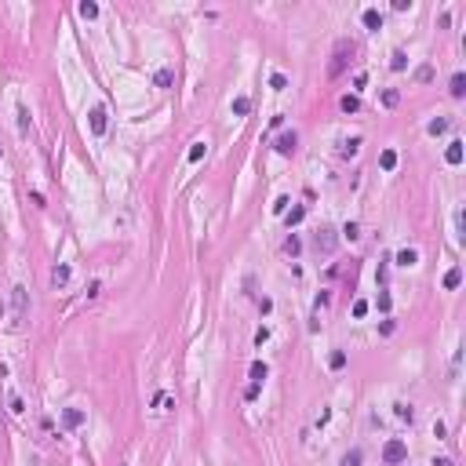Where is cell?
Returning a JSON list of instances; mask_svg holds the SVG:
<instances>
[{"label":"cell","mask_w":466,"mask_h":466,"mask_svg":"<svg viewBox=\"0 0 466 466\" xmlns=\"http://www.w3.org/2000/svg\"><path fill=\"white\" fill-rule=\"evenodd\" d=\"M284 251H288V255H299V237H295V233L284 240Z\"/></svg>","instance_id":"32"},{"label":"cell","mask_w":466,"mask_h":466,"mask_svg":"<svg viewBox=\"0 0 466 466\" xmlns=\"http://www.w3.org/2000/svg\"><path fill=\"white\" fill-rule=\"evenodd\" d=\"M397 102H400V91H397V88H386V91H383V106H386V109H394Z\"/></svg>","instance_id":"22"},{"label":"cell","mask_w":466,"mask_h":466,"mask_svg":"<svg viewBox=\"0 0 466 466\" xmlns=\"http://www.w3.org/2000/svg\"><path fill=\"white\" fill-rule=\"evenodd\" d=\"M361 18H365V30H371V33H375V30H383V15H379L375 7H368V11L361 15Z\"/></svg>","instance_id":"10"},{"label":"cell","mask_w":466,"mask_h":466,"mask_svg":"<svg viewBox=\"0 0 466 466\" xmlns=\"http://www.w3.org/2000/svg\"><path fill=\"white\" fill-rule=\"evenodd\" d=\"M77 11H80V18H95V15H99V4H91V0H84V4L77 7Z\"/></svg>","instance_id":"23"},{"label":"cell","mask_w":466,"mask_h":466,"mask_svg":"<svg viewBox=\"0 0 466 466\" xmlns=\"http://www.w3.org/2000/svg\"><path fill=\"white\" fill-rule=\"evenodd\" d=\"M404 459H408V444L404 441H397V437H394V441L383 444V463L386 466H397V463H404Z\"/></svg>","instance_id":"3"},{"label":"cell","mask_w":466,"mask_h":466,"mask_svg":"<svg viewBox=\"0 0 466 466\" xmlns=\"http://www.w3.org/2000/svg\"><path fill=\"white\" fill-rule=\"evenodd\" d=\"M26 128H30V109H26V106H18V132L26 135Z\"/></svg>","instance_id":"28"},{"label":"cell","mask_w":466,"mask_h":466,"mask_svg":"<svg viewBox=\"0 0 466 466\" xmlns=\"http://www.w3.org/2000/svg\"><path fill=\"white\" fill-rule=\"evenodd\" d=\"M0 452H4V437H0Z\"/></svg>","instance_id":"41"},{"label":"cell","mask_w":466,"mask_h":466,"mask_svg":"<svg viewBox=\"0 0 466 466\" xmlns=\"http://www.w3.org/2000/svg\"><path fill=\"white\" fill-rule=\"evenodd\" d=\"M426 132H430V135H444V132H448V117L430 120V124H426Z\"/></svg>","instance_id":"19"},{"label":"cell","mask_w":466,"mask_h":466,"mask_svg":"<svg viewBox=\"0 0 466 466\" xmlns=\"http://www.w3.org/2000/svg\"><path fill=\"white\" fill-rule=\"evenodd\" d=\"M328 365H332L335 371H339V368H346V353H342V350H335L332 357H328Z\"/></svg>","instance_id":"25"},{"label":"cell","mask_w":466,"mask_h":466,"mask_svg":"<svg viewBox=\"0 0 466 466\" xmlns=\"http://www.w3.org/2000/svg\"><path fill=\"white\" fill-rule=\"evenodd\" d=\"M171 80H175V73H171V69H157V77H153L157 88H171Z\"/></svg>","instance_id":"20"},{"label":"cell","mask_w":466,"mask_h":466,"mask_svg":"<svg viewBox=\"0 0 466 466\" xmlns=\"http://www.w3.org/2000/svg\"><path fill=\"white\" fill-rule=\"evenodd\" d=\"M375 306H379V310H383V313H390V295L383 292V295H379V299H375Z\"/></svg>","instance_id":"35"},{"label":"cell","mask_w":466,"mask_h":466,"mask_svg":"<svg viewBox=\"0 0 466 466\" xmlns=\"http://www.w3.org/2000/svg\"><path fill=\"white\" fill-rule=\"evenodd\" d=\"M357 55V44L350 40V36H342V40H335V51H332V62H328V77H342V69L350 66V59Z\"/></svg>","instance_id":"1"},{"label":"cell","mask_w":466,"mask_h":466,"mask_svg":"<svg viewBox=\"0 0 466 466\" xmlns=\"http://www.w3.org/2000/svg\"><path fill=\"white\" fill-rule=\"evenodd\" d=\"M302 219H306V208H302V204H299V208H292V211H284V222H288V230H292V226H299Z\"/></svg>","instance_id":"14"},{"label":"cell","mask_w":466,"mask_h":466,"mask_svg":"<svg viewBox=\"0 0 466 466\" xmlns=\"http://www.w3.org/2000/svg\"><path fill=\"white\" fill-rule=\"evenodd\" d=\"M51 284H55V288H66V284H69V266H66V263H59V266L51 269Z\"/></svg>","instance_id":"8"},{"label":"cell","mask_w":466,"mask_h":466,"mask_svg":"<svg viewBox=\"0 0 466 466\" xmlns=\"http://www.w3.org/2000/svg\"><path fill=\"white\" fill-rule=\"evenodd\" d=\"M459 284H463V269H459V266H452L448 273H444V288L452 292V288H459Z\"/></svg>","instance_id":"15"},{"label":"cell","mask_w":466,"mask_h":466,"mask_svg":"<svg viewBox=\"0 0 466 466\" xmlns=\"http://www.w3.org/2000/svg\"><path fill=\"white\" fill-rule=\"evenodd\" d=\"M269 88H273V91H284V88H288V77H284V73H273V77H269Z\"/></svg>","instance_id":"26"},{"label":"cell","mask_w":466,"mask_h":466,"mask_svg":"<svg viewBox=\"0 0 466 466\" xmlns=\"http://www.w3.org/2000/svg\"><path fill=\"white\" fill-rule=\"evenodd\" d=\"M11 306H15L11 324H15V328H22V324H26V313H30V295H26V288H22V284H15V288H11Z\"/></svg>","instance_id":"2"},{"label":"cell","mask_w":466,"mask_h":466,"mask_svg":"<svg viewBox=\"0 0 466 466\" xmlns=\"http://www.w3.org/2000/svg\"><path fill=\"white\" fill-rule=\"evenodd\" d=\"M295 146H299V135L295 132H284L277 138V153H295Z\"/></svg>","instance_id":"7"},{"label":"cell","mask_w":466,"mask_h":466,"mask_svg":"<svg viewBox=\"0 0 466 466\" xmlns=\"http://www.w3.org/2000/svg\"><path fill=\"white\" fill-rule=\"evenodd\" d=\"M84 415L80 408H62V426H66V430H77V426H84Z\"/></svg>","instance_id":"6"},{"label":"cell","mask_w":466,"mask_h":466,"mask_svg":"<svg viewBox=\"0 0 466 466\" xmlns=\"http://www.w3.org/2000/svg\"><path fill=\"white\" fill-rule=\"evenodd\" d=\"M106 106H91V113H88V120H91V132L95 135H106Z\"/></svg>","instance_id":"5"},{"label":"cell","mask_w":466,"mask_h":466,"mask_svg":"<svg viewBox=\"0 0 466 466\" xmlns=\"http://www.w3.org/2000/svg\"><path fill=\"white\" fill-rule=\"evenodd\" d=\"M397 419H404V423H412V419H415L412 404H397Z\"/></svg>","instance_id":"30"},{"label":"cell","mask_w":466,"mask_h":466,"mask_svg":"<svg viewBox=\"0 0 466 466\" xmlns=\"http://www.w3.org/2000/svg\"><path fill=\"white\" fill-rule=\"evenodd\" d=\"M342 233H346V240H357V237H361V226H357V222H346Z\"/></svg>","instance_id":"31"},{"label":"cell","mask_w":466,"mask_h":466,"mask_svg":"<svg viewBox=\"0 0 466 466\" xmlns=\"http://www.w3.org/2000/svg\"><path fill=\"white\" fill-rule=\"evenodd\" d=\"M11 412H26V404H22V397L11 394Z\"/></svg>","instance_id":"37"},{"label":"cell","mask_w":466,"mask_h":466,"mask_svg":"<svg viewBox=\"0 0 466 466\" xmlns=\"http://www.w3.org/2000/svg\"><path fill=\"white\" fill-rule=\"evenodd\" d=\"M390 66H394V69H404V66H408V55H404V51H394V59H390Z\"/></svg>","instance_id":"29"},{"label":"cell","mask_w":466,"mask_h":466,"mask_svg":"<svg viewBox=\"0 0 466 466\" xmlns=\"http://www.w3.org/2000/svg\"><path fill=\"white\" fill-rule=\"evenodd\" d=\"M379 164H383V171H394V167H397V153H394V150H383Z\"/></svg>","instance_id":"21"},{"label":"cell","mask_w":466,"mask_h":466,"mask_svg":"<svg viewBox=\"0 0 466 466\" xmlns=\"http://www.w3.org/2000/svg\"><path fill=\"white\" fill-rule=\"evenodd\" d=\"M284 208H288V197H277V204H273V211H277V215H284Z\"/></svg>","instance_id":"38"},{"label":"cell","mask_w":466,"mask_h":466,"mask_svg":"<svg viewBox=\"0 0 466 466\" xmlns=\"http://www.w3.org/2000/svg\"><path fill=\"white\" fill-rule=\"evenodd\" d=\"M335 244H339V240H335V230H328V226L317 230V237H313V248L317 251H335Z\"/></svg>","instance_id":"4"},{"label":"cell","mask_w":466,"mask_h":466,"mask_svg":"<svg viewBox=\"0 0 466 466\" xmlns=\"http://www.w3.org/2000/svg\"><path fill=\"white\" fill-rule=\"evenodd\" d=\"M357 150H361V138H350V142H346V150H342V153H346V157H353Z\"/></svg>","instance_id":"34"},{"label":"cell","mask_w":466,"mask_h":466,"mask_svg":"<svg viewBox=\"0 0 466 466\" xmlns=\"http://www.w3.org/2000/svg\"><path fill=\"white\" fill-rule=\"evenodd\" d=\"M415 80H419V84L433 80V66H419V69H415Z\"/></svg>","instance_id":"27"},{"label":"cell","mask_w":466,"mask_h":466,"mask_svg":"<svg viewBox=\"0 0 466 466\" xmlns=\"http://www.w3.org/2000/svg\"><path fill=\"white\" fill-rule=\"evenodd\" d=\"M419 263V251L415 248H400L397 251V266H415Z\"/></svg>","instance_id":"11"},{"label":"cell","mask_w":466,"mask_h":466,"mask_svg":"<svg viewBox=\"0 0 466 466\" xmlns=\"http://www.w3.org/2000/svg\"><path fill=\"white\" fill-rule=\"evenodd\" d=\"M444 161H448L452 167L463 164V142H459V138H455V142H448V150H444Z\"/></svg>","instance_id":"9"},{"label":"cell","mask_w":466,"mask_h":466,"mask_svg":"<svg viewBox=\"0 0 466 466\" xmlns=\"http://www.w3.org/2000/svg\"><path fill=\"white\" fill-rule=\"evenodd\" d=\"M339 109H342V113H357V109H361V99H357V95H342V99H339Z\"/></svg>","instance_id":"13"},{"label":"cell","mask_w":466,"mask_h":466,"mask_svg":"<svg viewBox=\"0 0 466 466\" xmlns=\"http://www.w3.org/2000/svg\"><path fill=\"white\" fill-rule=\"evenodd\" d=\"M204 153H208V142H193V150H190V164H197Z\"/></svg>","instance_id":"24"},{"label":"cell","mask_w":466,"mask_h":466,"mask_svg":"<svg viewBox=\"0 0 466 466\" xmlns=\"http://www.w3.org/2000/svg\"><path fill=\"white\" fill-rule=\"evenodd\" d=\"M433 466H452V459H437Z\"/></svg>","instance_id":"40"},{"label":"cell","mask_w":466,"mask_h":466,"mask_svg":"<svg viewBox=\"0 0 466 466\" xmlns=\"http://www.w3.org/2000/svg\"><path fill=\"white\" fill-rule=\"evenodd\" d=\"M448 91H452L455 99H463V95H466V77H463V73H455V77H452V88H448Z\"/></svg>","instance_id":"17"},{"label":"cell","mask_w":466,"mask_h":466,"mask_svg":"<svg viewBox=\"0 0 466 466\" xmlns=\"http://www.w3.org/2000/svg\"><path fill=\"white\" fill-rule=\"evenodd\" d=\"M248 371H251V383H259V386H263V379L269 375V368L263 365V361H251V368H248Z\"/></svg>","instance_id":"12"},{"label":"cell","mask_w":466,"mask_h":466,"mask_svg":"<svg viewBox=\"0 0 466 466\" xmlns=\"http://www.w3.org/2000/svg\"><path fill=\"white\" fill-rule=\"evenodd\" d=\"M365 313H368V302L357 299V302H353V317H365Z\"/></svg>","instance_id":"33"},{"label":"cell","mask_w":466,"mask_h":466,"mask_svg":"<svg viewBox=\"0 0 466 466\" xmlns=\"http://www.w3.org/2000/svg\"><path fill=\"white\" fill-rule=\"evenodd\" d=\"M361 459H365V452H361V448H350L346 455H342L339 466H361Z\"/></svg>","instance_id":"18"},{"label":"cell","mask_w":466,"mask_h":466,"mask_svg":"<svg viewBox=\"0 0 466 466\" xmlns=\"http://www.w3.org/2000/svg\"><path fill=\"white\" fill-rule=\"evenodd\" d=\"M244 397H248V400H255V397H259V383H251V386L244 390Z\"/></svg>","instance_id":"39"},{"label":"cell","mask_w":466,"mask_h":466,"mask_svg":"<svg viewBox=\"0 0 466 466\" xmlns=\"http://www.w3.org/2000/svg\"><path fill=\"white\" fill-rule=\"evenodd\" d=\"M379 332H383V335H394L397 324H394V321H383V324H379Z\"/></svg>","instance_id":"36"},{"label":"cell","mask_w":466,"mask_h":466,"mask_svg":"<svg viewBox=\"0 0 466 466\" xmlns=\"http://www.w3.org/2000/svg\"><path fill=\"white\" fill-rule=\"evenodd\" d=\"M233 113H237V117L251 113V99H248V95H237V99H233Z\"/></svg>","instance_id":"16"}]
</instances>
